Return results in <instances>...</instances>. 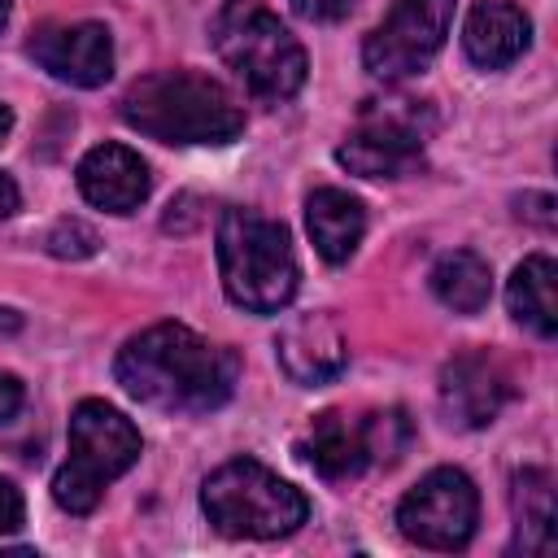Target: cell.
Returning <instances> with one entry per match:
<instances>
[{
	"label": "cell",
	"instance_id": "d6986e66",
	"mask_svg": "<svg viewBox=\"0 0 558 558\" xmlns=\"http://www.w3.org/2000/svg\"><path fill=\"white\" fill-rule=\"evenodd\" d=\"M432 292L453 314H480L488 305V296H493V270H488V262L480 253L453 248L432 266Z\"/></svg>",
	"mask_w": 558,
	"mask_h": 558
},
{
	"label": "cell",
	"instance_id": "5bb4252c",
	"mask_svg": "<svg viewBox=\"0 0 558 558\" xmlns=\"http://www.w3.org/2000/svg\"><path fill=\"white\" fill-rule=\"evenodd\" d=\"M532 44V22L519 4L510 0H480L466 13L462 26V48L480 70H506L510 61H519Z\"/></svg>",
	"mask_w": 558,
	"mask_h": 558
},
{
	"label": "cell",
	"instance_id": "ac0fdd59",
	"mask_svg": "<svg viewBox=\"0 0 558 558\" xmlns=\"http://www.w3.org/2000/svg\"><path fill=\"white\" fill-rule=\"evenodd\" d=\"M554 279H558L554 262H549L545 253H536V257H527V262H519V266H514V275H510V288H506L510 314H514V318H519L527 331H536L541 340H549V336L558 331Z\"/></svg>",
	"mask_w": 558,
	"mask_h": 558
},
{
	"label": "cell",
	"instance_id": "83f0119b",
	"mask_svg": "<svg viewBox=\"0 0 558 558\" xmlns=\"http://www.w3.org/2000/svg\"><path fill=\"white\" fill-rule=\"evenodd\" d=\"M9 22V0H0V26Z\"/></svg>",
	"mask_w": 558,
	"mask_h": 558
},
{
	"label": "cell",
	"instance_id": "7402d4cb",
	"mask_svg": "<svg viewBox=\"0 0 558 558\" xmlns=\"http://www.w3.org/2000/svg\"><path fill=\"white\" fill-rule=\"evenodd\" d=\"M22 519H26V501H22V493H17L9 480H0V536H4V532H17Z\"/></svg>",
	"mask_w": 558,
	"mask_h": 558
},
{
	"label": "cell",
	"instance_id": "44dd1931",
	"mask_svg": "<svg viewBox=\"0 0 558 558\" xmlns=\"http://www.w3.org/2000/svg\"><path fill=\"white\" fill-rule=\"evenodd\" d=\"M96 244H100L96 231L87 222H78V218H61L52 227V235H48V253H57V257H92Z\"/></svg>",
	"mask_w": 558,
	"mask_h": 558
},
{
	"label": "cell",
	"instance_id": "ba28073f",
	"mask_svg": "<svg viewBox=\"0 0 558 558\" xmlns=\"http://www.w3.org/2000/svg\"><path fill=\"white\" fill-rule=\"evenodd\" d=\"M449 22H453V0H397L388 17L366 35L362 65L384 83L410 78L445 48Z\"/></svg>",
	"mask_w": 558,
	"mask_h": 558
},
{
	"label": "cell",
	"instance_id": "7c38bea8",
	"mask_svg": "<svg viewBox=\"0 0 558 558\" xmlns=\"http://www.w3.org/2000/svg\"><path fill=\"white\" fill-rule=\"evenodd\" d=\"M275 353H279L283 375L292 384H305V388L331 384L349 366V340H344V331L336 327L331 314H301V318H292L279 331Z\"/></svg>",
	"mask_w": 558,
	"mask_h": 558
},
{
	"label": "cell",
	"instance_id": "9a60e30c",
	"mask_svg": "<svg viewBox=\"0 0 558 558\" xmlns=\"http://www.w3.org/2000/svg\"><path fill=\"white\" fill-rule=\"evenodd\" d=\"M305 227H310V240L318 248L323 262L340 266L353 257V248L362 244V231H366V209L357 196H349L344 187H318L310 192L305 201Z\"/></svg>",
	"mask_w": 558,
	"mask_h": 558
},
{
	"label": "cell",
	"instance_id": "3957f363",
	"mask_svg": "<svg viewBox=\"0 0 558 558\" xmlns=\"http://www.w3.org/2000/svg\"><path fill=\"white\" fill-rule=\"evenodd\" d=\"M222 288L240 310L275 314L296 296V253L288 227L257 209H227L218 222Z\"/></svg>",
	"mask_w": 558,
	"mask_h": 558
},
{
	"label": "cell",
	"instance_id": "8fae6325",
	"mask_svg": "<svg viewBox=\"0 0 558 558\" xmlns=\"http://www.w3.org/2000/svg\"><path fill=\"white\" fill-rule=\"evenodd\" d=\"M510 401V375L488 353H458L440 371V405L458 427H488Z\"/></svg>",
	"mask_w": 558,
	"mask_h": 558
},
{
	"label": "cell",
	"instance_id": "30bf717a",
	"mask_svg": "<svg viewBox=\"0 0 558 558\" xmlns=\"http://www.w3.org/2000/svg\"><path fill=\"white\" fill-rule=\"evenodd\" d=\"M31 57L70 87H100L113 74V39L100 22L44 26L31 39Z\"/></svg>",
	"mask_w": 558,
	"mask_h": 558
},
{
	"label": "cell",
	"instance_id": "9c48e42d",
	"mask_svg": "<svg viewBox=\"0 0 558 558\" xmlns=\"http://www.w3.org/2000/svg\"><path fill=\"white\" fill-rule=\"evenodd\" d=\"M336 161L362 179H401L423 170V126L414 113L371 105L357 131L336 148Z\"/></svg>",
	"mask_w": 558,
	"mask_h": 558
},
{
	"label": "cell",
	"instance_id": "2e32d148",
	"mask_svg": "<svg viewBox=\"0 0 558 558\" xmlns=\"http://www.w3.org/2000/svg\"><path fill=\"white\" fill-rule=\"evenodd\" d=\"M301 453L305 462L323 475V480H353L371 466L366 458V436H362V423H349L344 414L327 410L314 418L310 436L301 440Z\"/></svg>",
	"mask_w": 558,
	"mask_h": 558
},
{
	"label": "cell",
	"instance_id": "ffe728a7",
	"mask_svg": "<svg viewBox=\"0 0 558 558\" xmlns=\"http://www.w3.org/2000/svg\"><path fill=\"white\" fill-rule=\"evenodd\" d=\"M362 436H366V458L379 466H392L410 449L414 427H410L405 410H375L362 418Z\"/></svg>",
	"mask_w": 558,
	"mask_h": 558
},
{
	"label": "cell",
	"instance_id": "52a82bcc",
	"mask_svg": "<svg viewBox=\"0 0 558 558\" xmlns=\"http://www.w3.org/2000/svg\"><path fill=\"white\" fill-rule=\"evenodd\" d=\"M480 493L466 471L436 466L427 471L397 506V527L423 549H462L475 536Z\"/></svg>",
	"mask_w": 558,
	"mask_h": 558
},
{
	"label": "cell",
	"instance_id": "8992f818",
	"mask_svg": "<svg viewBox=\"0 0 558 558\" xmlns=\"http://www.w3.org/2000/svg\"><path fill=\"white\" fill-rule=\"evenodd\" d=\"M140 458V432L135 423L113 410L109 401H78L70 414V458L52 475V497L70 514H92L105 497V488L126 475Z\"/></svg>",
	"mask_w": 558,
	"mask_h": 558
},
{
	"label": "cell",
	"instance_id": "4316f807",
	"mask_svg": "<svg viewBox=\"0 0 558 558\" xmlns=\"http://www.w3.org/2000/svg\"><path fill=\"white\" fill-rule=\"evenodd\" d=\"M9 131H13V113L0 105V144H4V135H9Z\"/></svg>",
	"mask_w": 558,
	"mask_h": 558
},
{
	"label": "cell",
	"instance_id": "277c9868",
	"mask_svg": "<svg viewBox=\"0 0 558 558\" xmlns=\"http://www.w3.org/2000/svg\"><path fill=\"white\" fill-rule=\"evenodd\" d=\"M209 39L227 70L257 96V100H288L305 83V48L296 35L257 0H227L214 22Z\"/></svg>",
	"mask_w": 558,
	"mask_h": 558
},
{
	"label": "cell",
	"instance_id": "484cf974",
	"mask_svg": "<svg viewBox=\"0 0 558 558\" xmlns=\"http://www.w3.org/2000/svg\"><path fill=\"white\" fill-rule=\"evenodd\" d=\"M17 327H22V318L13 310H0V336H13Z\"/></svg>",
	"mask_w": 558,
	"mask_h": 558
},
{
	"label": "cell",
	"instance_id": "4fadbf2b",
	"mask_svg": "<svg viewBox=\"0 0 558 558\" xmlns=\"http://www.w3.org/2000/svg\"><path fill=\"white\" fill-rule=\"evenodd\" d=\"M78 192L96 205V209H109V214H131L144 205L153 179H148V166L135 148L126 144H96L83 161H78Z\"/></svg>",
	"mask_w": 558,
	"mask_h": 558
},
{
	"label": "cell",
	"instance_id": "e0dca14e",
	"mask_svg": "<svg viewBox=\"0 0 558 558\" xmlns=\"http://www.w3.org/2000/svg\"><path fill=\"white\" fill-rule=\"evenodd\" d=\"M514 549L549 554L554 549V480L541 466H523L514 475Z\"/></svg>",
	"mask_w": 558,
	"mask_h": 558
},
{
	"label": "cell",
	"instance_id": "603a6c76",
	"mask_svg": "<svg viewBox=\"0 0 558 558\" xmlns=\"http://www.w3.org/2000/svg\"><path fill=\"white\" fill-rule=\"evenodd\" d=\"M288 4H292V13H301L310 22H336L353 9V0H288Z\"/></svg>",
	"mask_w": 558,
	"mask_h": 558
},
{
	"label": "cell",
	"instance_id": "d4e9b609",
	"mask_svg": "<svg viewBox=\"0 0 558 558\" xmlns=\"http://www.w3.org/2000/svg\"><path fill=\"white\" fill-rule=\"evenodd\" d=\"M17 201H22V196H17V183H13L9 174H0V222L17 209Z\"/></svg>",
	"mask_w": 558,
	"mask_h": 558
},
{
	"label": "cell",
	"instance_id": "5b68a950",
	"mask_svg": "<svg viewBox=\"0 0 558 558\" xmlns=\"http://www.w3.org/2000/svg\"><path fill=\"white\" fill-rule=\"evenodd\" d=\"M205 519L235 541H275L310 519V501L296 484L262 466L257 458H231L201 484Z\"/></svg>",
	"mask_w": 558,
	"mask_h": 558
},
{
	"label": "cell",
	"instance_id": "cb8c5ba5",
	"mask_svg": "<svg viewBox=\"0 0 558 558\" xmlns=\"http://www.w3.org/2000/svg\"><path fill=\"white\" fill-rule=\"evenodd\" d=\"M22 401H26L22 379H17V375H9V371H0V423H9V418L22 410Z\"/></svg>",
	"mask_w": 558,
	"mask_h": 558
},
{
	"label": "cell",
	"instance_id": "7a4b0ae2",
	"mask_svg": "<svg viewBox=\"0 0 558 558\" xmlns=\"http://www.w3.org/2000/svg\"><path fill=\"white\" fill-rule=\"evenodd\" d=\"M118 113L140 135L179 148H218L244 131L240 100L222 83L192 70H157L135 78L122 92Z\"/></svg>",
	"mask_w": 558,
	"mask_h": 558
},
{
	"label": "cell",
	"instance_id": "6da1fadb",
	"mask_svg": "<svg viewBox=\"0 0 558 558\" xmlns=\"http://www.w3.org/2000/svg\"><path fill=\"white\" fill-rule=\"evenodd\" d=\"M113 375L140 405L161 414H209L235 392L240 357L183 323H157L122 344Z\"/></svg>",
	"mask_w": 558,
	"mask_h": 558
}]
</instances>
